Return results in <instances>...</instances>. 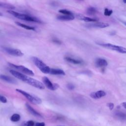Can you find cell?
Returning <instances> with one entry per match:
<instances>
[{
	"mask_svg": "<svg viewBox=\"0 0 126 126\" xmlns=\"http://www.w3.org/2000/svg\"><path fill=\"white\" fill-rule=\"evenodd\" d=\"M7 12L10 13V14L12 15L14 17H16V18H18L19 19H21L24 21H26L28 22H35L37 23H41L42 22L39 20V19L35 17H32L29 15L24 14H21L18 13L17 12L14 11L12 10H7Z\"/></svg>",
	"mask_w": 126,
	"mask_h": 126,
	"instance_id": "1",
	"label": "cell"
},
{
	"mask_svg": "<svg viewBox=\"0 0 126 126\" xmlns=\"http://www.w3.org/2000/svg\"><path fill=\"white\" fill-rule=\"evenodd\" d=\"M32 60L34 64L39 69L41 72L45 74L50 73L51 68L47 65L40 59L36 57H33L32 58Z\"/></svg>",
	"mask_w": 126,
	"mask_h": 126,
	"instance_id": "2",
	"label": "cell"
},
{
	"mask_svg": "<svg viewBox=\"0 0 126 126\" xmlns=\"http://www.w3.org/2000/svg\"><path fill=\"white\" fill-rule=\"evenodd\" d=\"M16 91L17 92H18V93L23 94L28 100H29L33 104H39L42 102L41 99L36 96L32 95V94H29L28 93H27L23 90H20V89H16Z\"/></svg>",
	"mask_w": 126,
	"mask_h": 126,
	"instance_id": "3",
	"label": "cell"
},
{
	"mask_svg": "<svg viewBox=\"0 0 126 126\" xmlns=\"http://www.w3.org/2000/svg\"><path fill=\"white\" fill-rule=\"evenodd\" d=\"M24 82L28 83V84L35 88H36L40 90H43L45 88V85H44V84H43L42 83H41V82L36 79H35L30 77H28L27 76L26 77L25 81Z\"/></svg>",
	"mask_w": 126,
	"mask_h": 126,
	"instance_id": "4",
	"label": "cell"
},
{
	"mask_svg": "<svg viewBox=\"0 0 126 126\" xmlns=\"http://www.w3.org/2000/svg\"><path fill=\"white\" fill-rule=\"evenodd\" d=\"M98 44L105 48L110 49L113 51H116L121 53L126 54V48H125L124 47L114 45L111 43H99Z\"/></svg>",
	"mask_w": 126,
	"mask_h": 126,
	"instance_id": "5",
	"label": "cell"
},
{
	"mask_svg": "<svg viewBox=\"0 0 126 126\" xmlns=\"http://www.w3.org/2000/svg\"><path fill=\"white\" fill-rule=\"evenodd\" d=\"M8 64L9 66L18 69V70H19L20 72H22V73L24 74H27L30 76H34V75L33 72L32 70H30L28 68L23 65H18L10 63H8Z\"/></svg>",
	"mask_w": 126,
	"mask_h": 126,
	"instance_id": "6",
	"label": "cell"
},
{
	"mask_svg": "<svg viewBox=\"0 0 126 126\" xmlns=\"http://www.w3.org/2000/svg\"><path fill=\"white\" fill-rule=\"evenodd\" d=\"M42 81L44 85L49 90L54 91L59 88V85L56 83H52L49 78L46 76H44L42 78Z\"/></svg>",
	"mask_w": 126,
	"mask_h": 126,
	"instance_id": "7",
	"label": "cell"
},
{
	"mask_svg": "<svg viewBox=\"0 0 126 126\" xmlns=\"http://www.w3.org/2000/svg\"><path fill=\"white\" fill-rule=\"evenodd\" d=\"M3 49L8 54L11 55L13 56L16 57H21L24 55V54L21 50L17 49H14L10 47H3Z\"/></svg>",
	"mask_w": 126,
	"mask_h": 126,
	"instance_id": "8",
	"label": "cell"
},
{
	"mask_svg": "<svg viewBox=\"0 0 126 126\" xmlns=\"http://www.w3.org/2000/svg\"><path fill=\"white\" fill-rule=\"evenodd\" d=\"M9 71H10V73L13 76H14L15 77L18 78V79H19V80H21V81H22L23 82L24 81L26 77H27V76L25 74H23L22 73L16 71L14 70L11 69V70H10Z\"/></svg>",
	"mask_w": 126,
	"mask_h": 126,
	"instance_id": "9",
	"label": "cell"
},
{
	"mask_svg": "<svg viewBox=\"0 0 126 126\" xmlns=\"http://www.w3.org/2000/svg\"><path fill=\"white\" fill-rule=\"evenodd\" d=\"M95 66L97 67L104 68L107 65L108 63L105 59L102 58H98L95 60Z\"/></svg>",
	"mask_w": 126,
	"mask_h": 126,
	"instance_id": "10",
	"label": "cell"
},
{
	"mask_svg": "<svg viewBox=\"0 0 126 126\" xmlns=\"http://www.w3.org/2000/svg\"><path fill=\"white\" fill-rule=\"evenodd\" d=\"M106 95V93L103 91H98L96 92H92L90 94V96L94 99L100 98Z\"/></svg>",
	"mask_w": 126,
	"mask_h": 126,
	"instance_id": "11",
	"label": "cell"
},
{
	"mask_svg": "<svg viewBox=\"0 0 126 126\" xmlns=\"http://www.w3.org/2000/svg\"><path fill=\"white\" fill-rule=\"evenodd\" d=\"M75 17L73 15H58L57 19L60 21H71L74 20Z\"/></svg>",
	"mask_w": 126,
	"mask_h": 126,
	"instance_id": "12",
	"label": "cell"
},
{
	"mask_svg": "<svg viewBox=\"0 0 126 126\" xmlns=\"http://www.w3.org/2000/svg\"><path fill=\"white\" fill-rule=\"evenodd\" d=\"M76 17L77 19L80 20H82L84 21L85 22H96L97 20L95 19H93L89 17H86L84 16L82 14H77L76 16Z\"/></svg>",
	"mask_w": 126,
	"mask_h": 126,
	"instance_id": "13",
	"label": "cell"
},
{
	"mask_svg": "<svg viewBox=\"0 0 126 126\" xmlns=\"http://www.w3.org/2000/svg\"><path fill=\"white\" fill-rule=\"evenodd\" d=\"M26 106L28 109V110L29 111V112L32 114V115L35 116V117H41V115L38 112H37L36 110H35L30 104H29L28 103H26Z\"/></svg>",
	"mask_w": 126,
	"mask_h": 126,
	"instance_id": "14",
	"label": "cell"
},
{
	"mask_svg": "<svg viewBox=\"0 0 126 126\" xmlns=\"http://www.w3.org/2000/svg\"><path fill=\"white\" fill-rule=\"evenodd\" d=\"M0 79L4 81L10 83H12V84L16 83V81L15 79H14L12 77H10L9 76H6V75H0Z\"/></svg>",
	"mask_w": 126,
	"mask_h": 126,
	"instance_id": "15",
	"label": "cell"
},
{
	"mask_svg": "<svg viewBox=\"0 0 126 126\" xmlns=\"http://www.w3.org/2000/svg\"><path fill=\"white\" fill-rule=\"evenodd\" d=\"M90 27H94V28H105L109 26L108 23L105 22H98L94 24H93L90 25Z\"/></svg>",
	"mask_w": 126,
	"mask_h": 126,
	"instance_id": "16",
	"label": "cell"
},
{
	"mask_svg": "<svg viewBox=\"0 0 126 126\" xmlns=\"http://www.w3.org/2000/svg\"><path fill=\"white\" fill-rule=\"evenodd\" d=\"M49 73L53 75H65V72L62 69L59 68H51Z\"/></svg>",
	"mask_w": 126,
	"mask_h": 126,
	"instance_id": "17",
	"label": "cell"
},
{
	"mask_svg": "<svg viewBox=\"0 0 126 126\" xmlns=\"http://www.w3.org/2000/svg\"><path fill=\"white\" fill-rule=\"evenodd\" d=\"M64 60L69 63L75 64H80L82 63V62L81 61L72 58L70 57H65L64 58Z\"/></svg>",
	"mask_w": 126,
	"mask_h": 126,
	"instance_id": "18",
	"label": "cell"
},
{
	"mask_svg": "<svg viewBox=\"0 0 126 126\" xmlns=\"http://www.w3.org/2000/svg\"><path fill=\"white\" fill-rule=\"evenodd\" d=\"M15 24L18 25V26L21 27V28H23L25 29H26V30H32V31H35V28L33 27H32V26H28V25H25V24H22L21 23H20L19 22H15Z\"/></svg>",
	"mask_w": 126,
	"mask_h": 126,
	"instance_id": "19",
	"label": "cell"
},
{
	"mask_svg": "<svg viewBox=\"0 0 126 126\" xmlns=\"http://www.w3.org/2000/svg\"><path fill=\"white\" fill-rule=\"evenodd\" d=\"M0 7L8 9L9 10H12L15 8V6L11 4L6 3L0 2Z\"/></svg>",
	"mask_w": 126,
	"mask_h": 126,
	"instance_id": "20",
	"label": "cell"
},
{
	"mask_svg": "<svg viewBox=\"0 0 126 126\" xmlns=\"http://www.w3.org/2000/svg\"><path fill=\"white\" fill-rule=\"evenodd\" d=\"M115 116L119 119L121 120H126V114L121 111L116 112L115 114Z\"/></svg>",
	"mask_w": 126,
	"mask_h": 126,
	"instance_id": "21",
	"label": "cell"
},
{
	"mask_svg": "<svg viewBox=\"0 0 126 126\" xmlns=\"http://www.w3.org/2000/svg\"><path fill=\"white\" fill-rule=\"evenodd\" d=\"M20 116L19 114L15 113L13 114L10 117V120L13 122H18L20 120Z\"/></svg>",
	"mask_w": 126,
	"mask_h": 126,
	"instance_id": "22",
	"label": "cell"
},
{
	"mask_svg": "<svg viewBox=\"0 0 126 126\" xmlns=\"http://www.w3.org/2000/svg\"><path fill=\"white\" fill-rule=\"evenodd\" d=\"M96 12V10L95 8L93 7H90L87 8V13L89 15H93Z\"/></svg>",
	"mask_w": 126,
	"mask_h": 126,
	"instance_id": "23",
	"label": "cell"
},
{
	"mask_svg": "<svg viewBox=\"0 0 126 126\" xmlns=\"http://www.w3.org/2000/svg\"><path fill=\"white\" fill-rule=\"evenodd\" d=\"M59 12L60 13L63 14V15H73L72 13L70 11H69L67 9H60L59 10Z\"/></svg>",
	"mask_w": 126,
	"mask_h": 126,
	"instance_id": "24",
	"label": "cell"
},
{
	"mask_svg": "<svg viewBox=\"0 0 126 126\" xmlns=\"http://www.w3.org/2000/svg\"><path fill=\"white\" fill-rule=\"evenodd\" d=\"M113 13L112 10H109L107 8H105L104 11V15L106 16H110Z\"/></svg>",
	"mask_w": 126,
	"mask_h": 126,
	"instance_id": "25",
	"label": "cell"
},
{
	"mask_svg": "<svg viewBox=\"0 0 126 126\" xmlns=\"http://www.w3.org/2000/svg\"><path fill=\"white\" fill-rule=\"evenodd\" d=\"M24 126H34V123L32 120L28 121L24 124Z\"/></svg>",
	"mask_w": 126,
	"mask_h": 126,
	"instance_id": "26",
	"label": "cell"
},
{
	"mask_svg": "<svg viewBox=\"0 0 126 126\" xmlns=\"http://www.w3.org/2000/svg\"><path fill=\"white\" fill-rule=\"evenodd\" d=\"M0 101H1L2 103H6L7 102V99L6 98L2 95H0Z\"/></svg>",
	"mask_w": 126,
	"mask_h": 126,
	"instance_id": "27",
	"label": "cell"
},
{
	"mask_svg": "<svg viewBox=\"0 0 126 126\" xmlns=\"http://www.w3.org/2000/svg\"><path fill=\"white\" fill-rule=\"evenodd\" d=\"M107 107L109 108V109H110V110H113V108H114V104H113V103H111V102H110V103H107Z\"/></svg>",
	"mask_w": 126,
	"mask_h": 126,
	"instance_id": "28",
	"label": "cell"
},
{
	"mask_svg": "<svg viewBox=\"0 0 126 126\" xmlns=\"http://www.w3.org/2000/svg\"><path fill=\"white\" fill-rule=\"evenodd\" d=\"M66 87H67V89H69V90H73V89H74V88H75L74 85H73V84H67V86H66Z\"/></svg>",
	"mask_w": 126,
	"mask_h": 126,
	"instance_id": "29",
	"label": "cell"
},
{
	"mask_svg": "<svg viewBox=\"0 0 126 126\" xmlns=\"http://www.w3.org/2000/svg\"><path fill=\"white\" fill-rule=\"evenodd\" d=\"M45 124L44 122H41V123H37L35 124V126H45Z\"/></svg>",
	"mask_w": 126,
	"mask_h": 126,
	"instance_id": "30",
	"label": "cell"
},
{
	"mask_svg": "<svg viewBox=\"0 0 126 126\" xmlns=\"http://www.w3.org/2000/svg\"><path fill=\"white\" fill-rule=\"evenodd\" d=\"M53 41L56 43V44H61V42L60 40H59V39H53Z\"/></svg>",
	"mask_w": 126,
	"mask_h": 126,
	"instance_id": "31",
	"label": "cell"
},
{
	"mask_svg": "<svg viewBox=\"0 0 126 126\" xmlns=\"http://www.w3.org/2000/svg\"><path fill=\"white\" fill-rule=\"evenodd\" d=\"M122 104L123 107L124 108L126 109V102H123Z\"/></svg>",
	"mask_w": 126,
	"mask_h": 126,
	"instance_id": "32",
	"label": "cell"
},
{
	"mask_svg": "<svg viewBox=\"0 0 126 126\" xmlns=\"http://www.w3.org/2000/svg\"><path fill=\"white\" fill-rule=\"evenodd\" d=\"M121 21V22L123 23V24H124L125 25H126V21H121V20H120Z\"/></svg>",
	"mask_w": 126,
	"mask_h": 126,
	"instance_id": "33",
	"label": "cell"
},
{
	"mask_svg": "<svg viewBox=\"0 0 126 126\" xmlns=\"http://www.w3.org/2000/svg\"><path fill=\"white\" fill-rule=\"evenodd\" d=\"M123 1L125 3H126V0H123Z\"/></svg>",
	"mask_w": 126,
	"mask_h": 126,
	"instance_id": "34",
	"label": "cell"
},
{
	"mask_svg": "<svg viewBox=\"0 0 126 126\" xmlns=\"http://www.w3.org/2000/svg\"><path fill=\"white\" fill-rule=\"evenodd\" d=\"M2 15V14L0 12V16H1Z\"/></svg>",
	"mask_w": 126,
	"mask_h": 126,
	"instance_id": "35",
	"label": "cell"
},
{
	"mask_svg": "<svg viewBox=\"0 0 126 126\" xmlns=\"http://www.w3.org/2000/svg\"></svg>",
	"mask_w": 126,
	"mask_h": 126,
	"instance_id": "36",
	"label": "cell"
}]
</instances>
